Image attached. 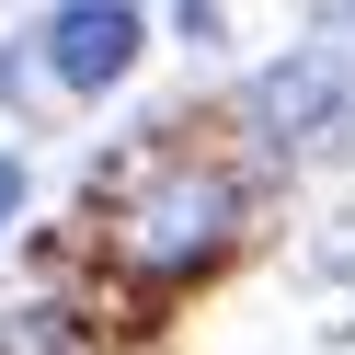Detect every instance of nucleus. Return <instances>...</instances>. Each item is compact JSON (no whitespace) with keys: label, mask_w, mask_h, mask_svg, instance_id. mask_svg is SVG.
Segmentation results:
<instances>
[{"label":"nucleus","mask_w":355,"mask_h":355,"mask_svg":"<svg viewBox=\"0 0 355 355\" xmlns=\"http://www.w3.org/2000/svg\"><path fill=\"white\" fill-rule=\"evenodd\" d=\"M230 230H241V184L184 138V126L138 138V149L92 184V241H103V263L138 275V286L207 275V263L230 252Z\"/></svg>","instance_id":"f257e3e1"},{"label":"nucleus","mask_w":355,"mask_h":355,"mask_svg":"<svg viewBox=\"0 0 355 355\" xmlns=\"http://www.w3.org/2000/svg\"><path fill=\"white\" fill-rule=\"evenodd\" d=\"M138 0H69V12H58L46 24V69L69 80V92H115L126 69H138Z\"/></svg>","instance_id":"f03ea898"},{"label":"nucleus","mask_w":355,"mask_h":355,"mask_svg":"<svg viewBox=\"0 0 355 355\" xmlns=\"http://www.w3.org/2000/svg\"><path fill=\"white\" fill-rule=\"evenodd\" d=\"M24 207V161H12V149H0V218Z\"/></svg>","instance_id":"7ed1b4c3"}]
</instances>
